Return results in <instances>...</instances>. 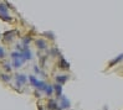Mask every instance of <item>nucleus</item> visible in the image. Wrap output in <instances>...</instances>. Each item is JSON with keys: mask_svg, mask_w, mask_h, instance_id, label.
<instances>
[{"mask_svg": "<svg viewBox=\"0 0 123 110\" xmlns=\"http://www.w3.org/2000/svg\"><path fill=\"white\" fill-rule=\"evenodd\" d=\"M44 92H45L47 95H51V94H54V87H52L51 84H47Z\"/></svg>", "mask_w": 123, "mask_h": 110, "instance_id": "12", "label": "nucleus"}, {"mask_svg": "<svg viewBox=\"0 0 123 110\" xmlns=\"http://www.w3.org/2000/svg\"><path fill=\"white\" fill-rule=\"evenodd\" d=\"M57 106H59V104H57V101H56V100H54V99L49 100V103H47V108H49V110H57Z\"/></svg>", "mask_w": 123, "mask_h": 110, "instance_id": "7", "label": "nucleus"}, {"mask_svg": "<svg viewBox=\"0 0 123 110\" xmlns=\"http://www.w3.org/2000/svg\"><path fill=\"white\" fill-rule=\"evenodd\" d=\"M0 79H1V80H4V82H9V80H10V76H8V74H4V73H1V74H0Z\"/></svg>", "mask_w": 123, "mask_h": 110, "instance_id": "15", "label": "nucleus"}, {"mask_svg": "<svg viewBox=\"0 0 123 110\" xmlns=\"http://www.w3.org/2000/svg\"><path fill=\"white\" fill-rule=\"evenodd\" d=\"M39 110H44V109H42V106H39Z\"/></svg>", "mask_w": 123, "mask_h": 110, "instance_id": "23", "label": "nucleus"}, {"mask_svg": "<svg viewBox=\"0 0 123 110\" xmlns=\"http://www.w3.org/2000/svg\"><path fill=\"white\" fill-rule=\"evenodd\" d=\"M59 67L61 68V69H70V67H71V66H70V63L66 61V60H65V58L63 57H61V60H60V64H59Z\"/></svg>", "mask_w": 123, "mask_h": 110, "instance_id": "5", "label": "nucleus"}, {"mask_svg": "<svg viewBox=\"0 0 123 110\" xmlns=\"http://www.w3.org/2000/svg\"><path fill=\"white\" fill-rule=\"evenodd\" d=\"M122 60H123V53H122V55H119V56H117V57H116L113 61H111V62H110V67H113V66L118 64Z\"/></svg>", "mask_w": 123, "mask_h": 110, "instance_id": "9", "label": "nucleus"}, {"mask_svg": "<svg viewBox=\"0 0 123 110\" xmlns=\"http://www.w3.org/2000/svg\"><path fill=\"white\" fill-rule=\"evenodd\" d=\"M34 69H35V72H36V73H40V69H39V68H37V67H35V68H34Z\"/></svg>", "mask_w": 123, "mask_h": 110, "instance_id": "22", "label": "nucleus"}, {"mask_svg": "<svg viewBox=\"0 0 123 110\" xmlns=\"http://www.w3.org/2000/svg\"><path fill=\"white\" fill-rule=\"evenodd\" d=\"M0 37H1V35H0Z\"/></svg>", "mask_w": 123, "mask_h": 110, "instance_id": "24", "label": "nucleus"}, {"mask_svg": "<svg viewBox=\"0 0 123 110\" xmlns=\"http://www.w3.org/2000/svg\"><path fill=\"white\" fill-rule=\"evenodd\" d=\"M4 68L6 71H10L11 69V66H9V63H4Z\"/></svg>", "mask_w": 123, "mask_h": 110, "instance_id": "20", "label": "nucleus"}, {"mask_svg": "<svg viewBox=\"0 0 123 110\" xmlns=\"http://www.w3.org/2000/svg\"><path fill=\"white\" fill-rule=\"evenodd\" d=\"M50 53H51L52 56H56V53H57V50H55V48H54V50H51V51H50Z\"/></svg>", "mask_w": 123, "mask_h": 110, "instance_id": "21", "label": "nucleus"}, {"mask_svg": "<svg viewBox=\"0 0 123 110\" xmlns=\"http://www.w3.org/2000/svg\"><path fill=\"white\" fill-rule=\"evenodd\" d=\"M35 43H36V46H37V48H41V50H45V48L47 47V46H46V41H45V40H41V38L36 40Z\"/></svg>", "mask_w": 123, "mask_h": 110, "instance_id": "8", "label": "nucleus"}, {"mask_svg": "<svg viewBox=\"0 0 123 110\" xmlns=\"http://www.w3.org/2000/svg\"><path fill=\"white\" fill-rule=\"evenodd\" d=\"M29 80H30L31 85H34V87L36 88V85H37V82H39V80L36 79V77H35V76H30V77H29Z\"/></svg>", "mask_w": 123, "mask_h": 110, "instance_id": "14", "label": "nucleus"}, {"mask_svg": "<svg viewBox=\"0 0 123 110\" xmlns=\"http://www.w3.org/2000/svg\"><path fill=\"white\" fill-rule=\"evenodd\" d=\"M68 80V77L67 76H65V74H62V76H57L56 77V82H57V84H60V85H62V84H65Z\"/></svg>", "mask_w": 123, "mask_h": 110, "instance_id": "6", "label": "nucleus"}, {"mask_svg": "<svg viewBox=\"0 0 123 110\" xmlns=\"http://www.w3.org/2000/svg\"><path fill=\"white\" fill-rule=\"evenodd\" d=\"M61 103L59 104V106H57V110H63V109H67V108H70V105H71V103H70V100L65 97V95L62 94L61 95Z\"/></svg>", "mask_w": 123, "mask_h": 110, "instance_id": "1", "label": "nucleus"}, {"mask_svg": "<svg viewBox=\"0 0 123 110\" xmlns=\"http://www.w3.org/2000/svg\"><path fill=\"white\" fill-rule=\"evenodd\" d=\"M24 60H23V57H20V58H16V60H12V67L14 68H20L21 67V66H23L24 64Z\"/></svg>", "mask_w": 123, "mask_h": 110, "instance_id": "3", "label": "nucleus"}, {"mask_svg": "<svg viewBox=\"0 0 123 110\" xmlns=\"http://www.w3.org/2000/svg\"><path fill=\"white\" fill-rule=\"evenodd\" d=\"M20 57H21L20 52H16V51H15V52L11 53V58H12V60H16V58H20Z\"/></svg>", "mask_w": 123, "mask_h": 110, "instance_id": "17", "label": "nucleus"}, {"mask_svg": "<svg viewBox=\"0 0 123 110\" xmlns=\"http://www.w3.org/2000/svg\"><path fill=\"white\" fill-rule=\"evenodd\" d=\"M16 31H6L4 35H3V37L5 41H10L12 37H14V33H15Z\"/></svg>", "mask_w": 123, "mask_h": 110, "instance_id": "10", "label": "nucleus"}, {"mask_svg": "<svg viewBox=\"0 0 123 110\" xmlns=\"http://www.w3.org/2000/svg\"><path fill=\"white\" fill-rule=\"evenodd\" d=\"M46 85H47V84L44 82V80H39V82H37V85H36V88H37L39 90H45Z\"/></svg>", "mask_w": 123, "mask_h": 110, "instance_id": "11", "label": "nucleus"}, {"mask_svg": "<svg viewBox=\"0 0 123 110\" xmlns=\"http://www.w3.org/2000/svg\"><path fill=\"white\" fill-rule=\"evenodd\" d=\"M0 19L4 20V21H11V20H12V17L9 16L8 14H5V15H0Z\"/></svg>", "mask_w": 123, "mask_h": 110, "instance_id": "16", "label": "nucleus"}, {"mask_svg": "<svg viewBox=\"0 0 123 110\" xmlns=\"http://www.w3.org/2000/svg\"><path fill=\"white\" fill-rule=\"evenodd\" d=\"M15 78H16V84L20 87V85H24V84H26V80H27V77L25 76V74H18L15 76Z\"/></svg>", "mask_w": 123, "mask_h": 110, "instance_id": "2", "label": "nucleus"}, {"mask_svg": "<svg viewBox=\"0 0 123 110\" xmlns=\"http://www.w3.org/2000/svg\"><path fill=\"white\" fill-rule=\"evenodd\" d=\"M44 35H46L47 37H50L51 40H54V38H55V36H54V33H52V32H45Z\"/></svg>", "mask_w": 123, "mask_h": 110, "instance_id": "18", "label": "nucleus"}, {"mask_svg": "<svg viewBox=\"0 0 123 110\" xmlns=\"http://www.w3.org/2000/svg\"><path fill=\"white\" fill-rule=\"evenodd\" d=\"M54 87V92H55V94H56V97L57 98H60L61 95H62V85H60V84H54L52 85Z\"/></svg>", "mask_w": 123, "mask_h": 110, "instance_id": "4", "label": "nucleus"}, {"mask_svg": "<svg viewBox=\"0 0 123 110\" xmlns=\"http://www.w3.org/2000/svg\"><path fill=\"white\" fill-rule=\"evenodd\" d=\"M8 14V6L5 4H0V15H5Z\"/></svg>", "mask_w": 123, "mask_h": 110, "instance_id": "13", "label": "nucleus"}, {"mask_svg": "<svg viewBox=\"0 0 123 110\" xmlns=\"http://www.w3.org/2000/svg\"><path fill=\"white\" fill-rule=\"evenodd\" d=\"M4 56H5V51L3 47H0V58H3Z\"/></svg>", "mask_w": 123, "mask_h": 110, "instance_id": "19", "label": "nucleus"}]
</instances>
